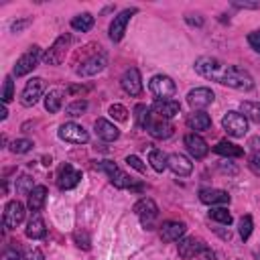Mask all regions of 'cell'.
Here are the masks:
<instances>
[{"label":"cell","mask_w":260,"mask_h":260,"mask_svg":"<svg viewBox=\"0 0 260 260\" xmlns=\"http://www.w3.org/2000/svg\"><path fill=\"white\" fill-rule=\"evenodd\" d=\"M193 67L201 77L217 81L232 89L250 91L254 87V79L246 69L236 67V65H225L215 57H199V59H195Z\"/></svg>","instance_id":"1"},{"label":"cell","mask_w":260,"mask_h":260,"mask_svg":"<svg viewBox=\"0 0 260 260\" xmlns=\"http://www.w3.org/2000/svg\"><path fill=\"white\" fill-rule=\"evenodd\" d=\"M98 169H102L106 175H108V179H110V183L116 187V189H130V191H142V185L140 183H134V179L132 177H128L120 167H116L112 160H102L100 165H98Z\"/></svg>","instance_id":"2"},{"label":"cell","mask_w":260,"mask_h":260,"mask_svg":"<svg viewBox=\"0 0 260 260\" xmlns=\"http://www.w3.org/2000/svg\"><path fill=\"white\" fill-rule=\"evenodd\" d=\"M69 45H71V35H69V32L57 37V39L53 41V45H51L49 49H45V53H43V63H45V65H59V63H63V61H65V55H67V51H69Z\"/></svg>","instance_id":"3"},{"label":"cell","mask_w":260,"mask_h":260,"mask_svg":"<svg viewBox=\"0 0 260 260\" xmlns=\"http://www.w3.org/2000/svg\"><path fill=\"white\" fill-rule=\"evenodd\" d=\"M134 213L140 217V223L144 230H154L156 228V217H158V207L150 197H142L134 205Z\"/></svg>","instance_id":"4"},{"label":"cell","mask_w":260,"mask_h":260,"mask_svg":"<svg viewBox=\"0 0 260 260\" xmlns=\"http://www.w3.org/2000/svg\"><path fill=\"white\" fill-rule=\"evenodd\" d=\"M41 59H43L41 47H39V45L28 47V51L22 53V55L18 57V61H16V65H14V69H12V75H14V77H22V75L30 73V71L39 65Z\"/></svg>","instance_id":"5"},{"label":"cell","mask_w":260,"mask_h":260,"mask_svg":"<svg viewBox=\"0 0 260 260\" xmlns=\"http://www.w3.org/2000/svg\"><path fill=\"white\" fill-rule=\"evenodd\" d=\"M148 89L150 93L156 98V100H173L175 91H177V85L175 81L169 77V75H154L150 81H148Z\"/></svg>","instance_id":"6"},{"label":"cell","mask_w":260,"mask_h":260,"mask_svg":"<svg viewBox=\"0 0 260 260\" xmlns=\"http://www.w3.org/2000/svg\"><path fill=\"white\" fill-rule=\"evenodd\" d=\"M221 126H223V130H225L230 136H234V138H242V136L248 132V120H246V116L240 114V112H234V110L223 116Z\"/></svg>","instance_id":"7"},{"label":"cell","mask_w":260,"mask_h":260,"mask_svg":"<svg viewBox=\"0 0 260 260\" xmlns=\"http://www.w3.org/2000/svg\"><path fill=\"white\" fill-rule=\"evenodd\" d=\"M59 138L71 144H85L89 140V134L83 126L75 124V122H65L59 126Z\"/></svg>","instance_id":"8"},{"label":"cell","mask_w":260,"mask_h":260,"mask_svg":"<svg viewBox=\"0 0 260 260\" xmlns=\"http://www.w3.org/2000/svg\"><path fill=\"white\" fill-rule=\"evenodd\" d=\"M138 12V8H124L122 12H118L116 16H114V20L110 22V39L114 41V43H118V41H122V37H124V32H126V26H128V22H130V18H132V14H136Z\"/></svg>","instance_id":"9"},{"label":"cell","mask_w":260,"mask_h":260,"mask_svg":"<svg viewBox=\"0 0 260 260\" xmlns=\"http://www.w3.org/2000/svg\"><path fill=\"white\" fill-rule=\"evenodd\" d=\"M43 91H45V81H43L41 77L28 79L26 85H24V89H22V93H20V104H22L24 108L35 106V104L41 100Z\"/></svg>","instance_id":"10"},{"label":"cell","mask_w":260,"mask_h":260,"mask_svg":"<svg viewBox=\"0 0 260 260\" xmlns=\"http://www.w3.org/2000/svg\"><path fill=\"white\" fill-rule=\"evenodd\" d=\"M142 128H144L152 138H169V136H173V130H175L169 120L156 118L152 112H150V116H148V120L144 122Z\"/></svg>","instance_id":"11"},{"label":"cell","mask_w":260,"mask_h":260,"mask_svg":"<svg viewBox=\"0 0 260 260\" xmlns=\"http://www.w3.org/2000/svg\"><path fill=\"white\" fill-rule=\"evenodd\" d=\"M120 85H122V89H124L128 95L138 98V95L142 93V77H140V71H138L136 67L126 69V71L122 73V77H120Z\"/></svg>","instance_id":"12"},{"label":"cell","mask_w":260,"mask_h":260,"mask_svg":"<svg viewBox=\"0 0 260 260\" xmlns=\"http://www.w3.org/2000/svg\"><path fill=\"white\" fill-rule=\"evenodd\" d=\"M24 219V205L18 201V199H12L6 203L4 207V215H2V221H4V228L6 230H14L16 225H20Z\"/></svg>","instance_id":"13"},{"label":"cell","mask_w":260,"mask_h":260,"mask_svg":"<svg viewBox=\"0 0 260 260\" xmlns=\"http://www.w3.org/2000/svg\"><path fill=\"white\" fill-rule=\"evenodd\" d=\"M106 65H108V55H106V53H100V55H93V57H89L87 61H83V63L77 67L75 73H77L79 77H91V75L104 71Z\"/></svg>","instance_id":"14"},{"label":"cell","mask_w":260,"mask_h":260,"mask_svg":"<svg viewBox=\"0 0 260 260\" xmlns=\"http://www.w3.org/2000/svg\"><path fill=\"white\" fill-rule=\"evenodd\" d=\"M213 100H215V95L209 87H195L187 93V104L193 108V112L195 110H205Z\"/></svg>","instance_id":"15"},{"label":"cell","mask_w":260,"mask_h":260,"mask_svg":"<svg viewBox=\"0 0 260 260\" xmlns=\"http://www.w3.org/2000/svg\"><path fill=\"white\" fill-rule=\"evenodd\" d=\"M150 112L156 118L171 120V118H175L181 112V104L177 100H154V104L150 106Z\"/></svg>","instance_id":"16"},{"label":"cell","mask_w":260,"mask_h":260,"mask_svg":"<svg viewBox=\"0 0 260 260\" xmlns=\"http://www.w3.org/2000/svg\"><path fill=\"white\" fill-rule=\"evenodd\" d=\"M205 248H207L205 242L199 240V238H195V236L179 240V256H181L183 260H193V258H195L201 250H205Z\"/></svg>","instance_id":"17"},{"label":"cell","mask_w":260,"mask_h":260,"mask_svg":"<svg viewBox=\"0 0 260 260\" xmlns=\"http://www.w3.org/2000/svg\"><path fill=\"white\" fill-rule=\"evenodd\" d=\"M79 181H81V171L73 169L71 165H63V167L59 169V175H57V185H59V189H63V191L73 189Z\"/></svg>","instance_id":"18"},{"label":"cell","mask_w":260,"mask_h":260,"mask_svg":"<svg viewBox=\"0 0 260 260\" xmlns=\"http://www.w3.org/2000/svg\"><path fill=\"white\" fill-rule=\"evenodd\" d=\"M183 142H185V146H187V150H189V154H191L193 158H203V156H207V152H209L207 142H205L199 134H195V132L185 134Z\"/></svg>","instance_id":"19"},{"label":"cell","mask_w":260,"mask_h":260,"mask_svg":"<svg viewBox=\"0 0 260 260\" xmlns=\"http://www.w3.org/2000/svg\"><path fill=\"white\" fill-rule=\"evenodd\" d=\"M167 167H169L175 175H179V177H187V175H191V171H193V162H191L185 154H181V152L169 154Z\"/></svg>","instance_id":"20"},{"label":"cell","mask_w":260,"mask_h":260,"mask_svg":"<svg viewBox=\"0 0 260 260\" xmlns=\"http://www.w3.org/2000/svg\"><path fill=\"white\" fill-rule=\"evenodd\" d=\"M187 225L183 221H165L160 225V240L162 242H179L183 240Z\"/></svg>","instance_id":"21"},{"label":"cell","mask_w":260,"mask_h":260,"mask_svg":"<svg viewBox=\"0 0 260 260\" xmlns=\"http://www.w3.org/2000/svg\"><path fill=\"white\" fill-rule=\"evenodd\" d=\"M93 130H95L98 138H102L104 142H114V140L120 136V130H118L112 122H108V120H104V118H98V120L93 122Z\"/></svg>","instance_id":"22"},{"label":"cell","mask_w":260,"mask_h":260,"mask_svg":"<svg viewBox=\"0 0 260 260\" xmlns=\"http://www.w3.org/2000/svg\"><path fill=\"white\" fill-rule=\"evenodd\" d=\"M199 201L205 205H225L230 203V195L223 189H201L199 191Z\"/></svg>","instance_id":"23"},{"label":"cell","mask_w":260,"mask_h":260,"mask_svg":"<svg viewBox=\"0 0 260 260\" xmlns=\"http://www.w3.org/2000/svg\"><path fill=\"white\" fill-rule=\"evenodd\" d=\"M187 126L191 130H195V134L203 132V130H209L211 128V116L207 112H203V110H195V112H191L187 116Z\"/></svg>","instance_id":"24"},{"label":"cell","mask_w":260,"mask_h":260,"mask_svg":"<svg viewBox=\"0 0 260 260\" xmlns=\"http://www.w3.org/2000/svg\"><path fill=\"white\" fill-rule=\"evenodd\" d=\"M24 234H26V238H30V240H41V238H45V236H47L45 221H43V217H41L39 213H35V215L28 219Z\"/></svg>","instance_id":"25"},{"label":"cell","mask_w":260,"mask_h":260,"mask_svg":"<svg viewBox=\"0 0 260 260\" xmlns=\"http://www.w3.org/2000/svg\"><path fill=\"white\" fill-rule=\"evenodd\" d=\"M45 201H47V187L45 185H35V189L28 193V209L39 213L43 209Z\"/></svg>","instance_id":"26"},{"label":"cell","mask_w":260,"mask_h":260,"mask_svg":"<svg viewBox=\"0 0 260 260\" xmlns=\"http://www.w3.org/2000/svg\"><path fill=\"white\" fill-rule=\"evenodd\" d=\"M213 152L219 154V156H228V158L244 156V148H240L238 144H234V142H230V140H219V142L213 146Z\"/></svg>","instance_id":"27"},{"label":"cell","mask_w":260,"mask_h":260,"mask_svg":"<svg viewBox=\"0 0 260 260\" xmlns=\"http://www.w3.org/2000/svg\"><path fill=\"white\" fill-rule=\"evenodd\" d=\"M250 156H248V167L254 175H260V136L250 138Z\"/></svg>","instance_id":"28"},{"label":"cell","mask_w":260,"mask_h":260,"mask_svg":"<svg viewBox=\"0 0 260 260\" xmlns=\"http://www.w3.org/2000/svg\"><path fill=\"white\" fill-rule=\"evenodd\" d=\"M61 104H63V91L61 89H51L45 95V110L49 114H57L61 110Z\"/></svg>","instance_id":"29"},{"label":"cell","mask_w":260,"mask_h":260,"mask_svg":"<svg viewBox=\"0 0 260 260\" xmlns=\"http://www.w3.org/2000/svg\"><path fill=\"white\" fill-rule=\"evenodd\" d=\"M91 26H93V16H91L89 12H81V14H77V16L71 18V28H73V30L87 32Z\"/></svg>","instance_id":"30"},{"label":"cell","mask_w":260,"mask_h":260,"mask_svg":"<svg viewBox=\"0 0 260 260\" xmlns=\"http://www.w3.org/2000/svg\"><path fill=\"white\" fill-rule=\"evenodd\" d=\"M167 154L162 152V150H158V148H152L150 152H148V162H150V167L156 171V173H162L165 169H167Z\"/></svg>","instance_id":"31"},{"label":"cell","mask_w":260,"mask_h":260,"mask_svg":"<svg viewBox=\"0 0 260 260\" xmlns=\"http://www.w3.org/2000/svg\"><path fill=\"white\" fill-rule=\"evenodd\" d=\"M242 114L246 120L260 124V102H242Z\"/></svg>","instance_id":"32"},{"label":"cell","mask_w":260,"mask_h":260,"mask_svg":"<svg viewBox=\"0 0 260 260\" xmlns=\"http://www.w3.org/2000/svg\"><path fill=\"white\" fill-rule=\"evenodd\" d=\"M209 217L213 219V221H217V223H223V225H230L232 223V213L225 209V207H211L209 209Z\"/></svg>","instance_id":"33"},{"label":"cell","mask_w":260,"mask_h":260,"mask_svg":"<svg viewBox=\"0 0 260 260\" xmlns=\"http://www.w3.org/2000/svg\"><path fill=\"white\" fill-rule=\"evenodd\" d=\"M252 230H254L252 215H242V217H240V223H238V232H240V238H242L244 242L252 236Z\"/></svg>","instance_id":"34"},{"label":"cell","mask_w":260,"mask_h":260,"mask_svg":"<svg viewBox=\"0 0 260 260\" xmlns=\"http://www.w3.org/2000/svg\"><path fill=\"white\" fill-rule=\"evenodd\" d=\"M85 110H87V102H85V100H75V102H71V104L65 108V114L71 116V118H77V116H81Z\"/></svg>","instance_id":"35"},{"label":"cell","mask_w":260,"mask_h":260,"mask_svg":"<svg viewBox=\"0 0 260 260\" xmlns=\"http://www.w3.org/2000/svg\"><path fill=\"white\" fill-rule=\"evenodd\" d=\"M32 148V140H28V138H16L12 144H10V150L14 152V154H24V152H28Z\"/></svg>","instance_id":"36"},{"label":"cell","mask_w":260,"mask_h":260,"mask_svg":"<svg viewBox=\"0 0 260 260\" xmlns=\"http://www.w3.org/2000/svg\"><path fill=\"white\" fill-rule=\"evenodd\" d=\"M32 189H35V185H32V179H30L28 175H22V177L16 179V193H20V195H28Z\"/></svg>","instance_id":"37"},{"label":"cell","mask_w":260,"mask_h":260,"mask_svg":"<svg viewBox=\"0 0 260 260\" xmlns=\"http://www.w3.org/2000/svg\"><path fill=\"white\" fill-rule=\"evenodd\" d=\"M12 98H14V81H12V75H6L4 77V89H2V104L6 106Z\"/></svg>","instance_id":"38"},{"label":"cell","mask_w":260,"mask_h":260,"mask_svg":"<svg viewBox=\"0 0 260 260\" xmlns=\"http://www.w3.org/2000/svg\"><path fill=\"white\" fill-rule=\"evenodd\" d=\"M134 116H136V126H144V122L148 120V116H150V108L148 106H144V104H138L136 108H134Z\"/></svg>","instance_id":"39"},{"label":"cell","mask_w":260,"mask_h":260,"mask_svg":"<svg viewBox=\"0 0 260 260\" xmlns=\"http://www.w3.org/2000/svg\"><path fill=\"white\" fill-rule=\"evenodd\" d=\"M108 112H110V116H112L114 120H118V122H124V120L128 118V110H126L122 104H112Z\"/></svg>","instance_id":"40"},{"label":"cell","mask_w":260,"mask_h":260,"mask_svg":"<svg viewBox=\"0 0 260 260\" xmlns=\"http://www.w3.org/2000/svg\"><path fill=\"white\" fill-rule=\"evenodd\" d=\"M73 240H75V244H77V248H83V250H89L91 248V240H89V236H87V232H75L73 234Z\"/></svg>","instance_id":"41"},{"label":"cell","mask_w":260,"mask_h":260,"mask_svg":"<svg viewBox=\"0 0 260 260\" xmlns=\"http://www.w3.org/2000/svg\"><path fill=\"white\" fill-rule=\"evenodd\" d=\"M126 162H128V165L132 167V169H136L138 173H144V171H146V165H144V162H142V160H140L138 156H134V154L126 156Z\"/></svg>","instance_id":"42"},{"label":"cell","mask_w":260,"mask_h":260,"mask_svg":"<svg viewBox=\"0 0 260 260\" xmlns=\"http://www.w3.org/2000/svg\"><path fill=\"white\" fill-rule=\"evenodd\" d=\"M248 45H250L256 53H260V30H252V32L248 35Z\"/></svg>","instance_id":"43"},{"label":"cell","mask_w":260,"mask_h":260,"mask_svg":"<svg viewBox=\"0 0 260 260\" xmlns=\"http://www.w3.org/2000/svg\"><path fill=\"white\" fill-rule=\"evenodd\" d=\"M24 260H45V254L39 248H30V250H26Z\"/></svg>","instance_id":"44"},{"label":"cell","mask_w":260,"mask_h":260,"mask_svg":"<svg viewBox=\"0 0 260 260\" xmlns=\"http://www.w3.org/2000/svg\"><path fill=\"white\" fill-rule=\"evenodd\" d=\"M30 22H32V18H24V20H16V22H12V24H10V30H12V32H20V30H22V28H26V26H28Z\"/></svg>","instance_id":"45"},{"label":"cell","mask_w":260,"mask_h":260,"mask_svg":"<svg viewBox=\"0 0 260 260\" xmlns=\"http://www.w3.org/2000/svg\"><path fill=\"white\" fill-rule=\"evenodd\" d=\"M0 260H22V258H20V254L14 248H6L2 252V256H0Z\"/></svg>","instance_id":"46"},{"label":"cell","mask_w":260,"mask_h":260,"mask_svg":"<svg viewBox=\"0 0 260 260\" xmlns=\"http://www.w3.org/2000/svg\"><path fill=\"white\" fill-rule=\"evenodd\" d=\"M185 20H187V24H191V26H203V18H201L199 14H187Z\"/></svg>","instance_id":"47"},{"label":"cell","mask_w":260,"mask_h":260,"mask_svg":"<svg viewBox=\"0 0 260 260\" xmlns=\"http://www.w3.org/2000/svg\"><path fill=\"white\" fill-rule=\"evenodd\" d=\"M193 260H215V254H213L209 248H205V250H201Z\"/></svg>","instance_id":"48"},{"label":"cell","mask_w":260,"mask_h":260,"mask_svg":"<svg viewBox=\"0 0 260 260\" xmlns=\"http://www.w3.org/2000/svg\"><path fill=\"white\" fill-rule=\"evenodd\" d=\"M89 89H91L89 85H87V87H83V85H69V87H67V93H81V95H83V93H87Z\"/></svg>","instance_id":"49"},{"label":"cell","mask_w":260,"mask_h":260,"mask_svg":"<svg viewBox=\"0 0 260 260\" xmlns=\"http://www.w3.org/2000/svg\"><path fill=\"white\" fill-rule=\"evenodd\" d=\"M236 8H252V10H258L260 4L258 2H234Z\"/></svg>","instance_id":"50"},{"label":"cell","mask_w":260,"mask_h":260,"mask_svg":"<svg viewBox=\"0 0 260 260\" xmlns=\"http://www.w3.org/2000/svg\"><path fill=\"white\" fill-rule=\"evenodd\" d=\"M6 116H8V110H6V108H2V112H0V118H2V120H6Z\"/></svg>","instance_id":"51"}]
</instances>
